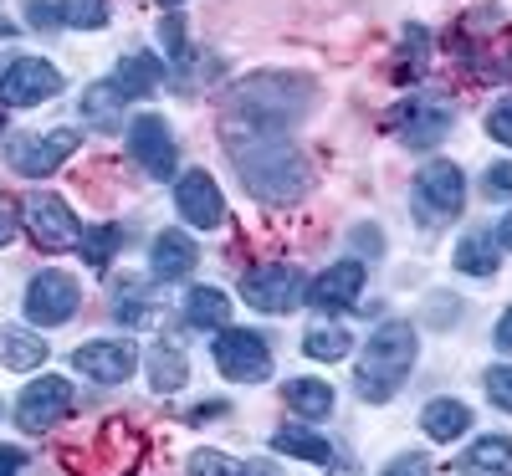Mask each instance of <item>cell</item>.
<instances>
[{"mask_svg":"<svg viewBox=\"0 0 512 476\" xmlns=\"http://www.w3.org/2000/svg\"><path fill=\"white\" fill-rule=\"evenodd\" d=\"M221 139L236 159L241 185L262 205H297L313 190V169H308L303 149L287 144V134H256V128L221 123Z\"/></svg>","mask_w":512,"mask_h":476,"instance_id":"1","label":"cell"},{"mask_svg":"<svg viewBox=\"0 0 512 476\" xmlns=\"http://www.w3.org/2000/svg\"><path fill=\"white\" fill-rule=\"evenodd\" d=\"M313 108V88L303 77H282V72H256L226 93V118L236 128H256V134H287L292 123H303Z\"/></svg>","mask_w":512,"mask_h":476,"instance_id":"2","label":"cell"},{"mask_svg":"<svg viewBox=\"0 0 512 476\" xmlns=\"http://www.w3.org/2000/svg\"><path fill=\"white\" fill-rule=\"evenodd\" d=\"M415 354H420V338L410 323H379L354 364V389L369 405H390L415 369Z\"/></svg>","mask_w":512,"mask_h":476,"instance_id":"3","label":"cell"},{"mask_svg":"<svg viewBox=\"0 0 512 476\" xmlns=\"http://www.w3.org/2000/svg\"><path fill=\"white\" fill-rule=\"evenodd\" d=\"M303 297H308V277L292 262H267L241 277V302L256 313H292Z\"/></svg>","mask_w":512,"mask_h":476,"instance_id":"4","label":"cell"},{"mask_svg":"<svg viewBox=\"0 0 512 476\" xmlns=\"http://www.w3.org/2000/svg\"><path fill=\"white\" fill-rule=\"evenodd\" d=\"M21 226L31 231V241L41 251H67V246L82 241V221L72 215V205L62 195H52V190H36V195L21 200Z\"/></svg>","mask_w":512,"mask_h":476,"instance_id":"5","label":"cell"},{"mask_svg":"<svg viewBox=\"0 0 512 476\" xmlns=\"http://www.w3.org/2000/svg\"><path fill=\"white\" fill-rule=\"evenodd\" d=\"M77 144H82L77 128H52V134H21V139L6 144V159H11L16 175H26V180H47V175H57V169L77 154Z\"/></svg>","mask_w":512,"mask_h":476,"instance_id":"6","label":"cell"},{"mask_svg":"<svg viewBox=\"0 0 512 476\" xmlns=\"http://www.w3.org/2000/svg\"><path fill=\"white\" fill-rule=\"evenodd\" d=\"M210 354H216V369L231 384H262V379H272V349H267V338L251 333V328H221Z\"/></svg>","mask_w":512,"mask_h":476,"instance_id":"7","label":"cell"},{"mask_svg":"<svg viewBox=\"0 0 512 476\" xmlns=\"http://www.w3.org/2000/svg\"><path fill=\"white\" fill-rule=\"evenodd\" d=\"M77 405L72 384L62 374H41L36 384H26V395L16 400V425L26 430V436H41V430H52L57 420H67Z\"/></svg>","mask_w":512,"mask_h":476,"instance_id":"8","label":"cell"},{"mask_svg":"<svg viewBox=\"0 0 512 476\" xmlns=\"http://www.w3.org/2000/svg\"><path fill=\"white\" fill-rule=\"evenodd\" d=\"M77 308H82V287H77V277H67V272H57V267L31 277V287H26V318H31V323H41V328H62Z\"/></svg>","mask_w":512,"mask_h":476,"instance_id":"9","label":"cell"},{"mask_svg":"<svg viewBox=\"0 0 512 476\" xmlns=\"http://www.w3.org/2000/svg\"><path fill=\"white\" fill-rule=\"evenodd\" d=\"M62 93V72L41 57H16L6 72H0V103L6 108H36Z\"/></svg>","mask_w":512,"mask_h":476,"instance_id":"10","label":"cell"},{"mask_svg":"<svg viewBox=\"0 0 512 476\" xmlns=\"http://www.w3.org/2000/svg\"><path fill=\"white\" fill-rule=\"evenodd\" d=\"M415 200L431 221H451V215H461V205H466V175L451 159H431L415 175Z\"/></svg>","mask_w":512,"mask_h":476,"instance_id":"11","label":"cell"},{"mask_svg":"<svg viewBox=\"0 0 512 476\" xmlns=\"http://www.w3.org/2000/svg\"><path fill=\"white\" fill-rule=\"evenodd\" d=\"M390 128L410 149H436L451 134V103H441V98H410L405 108L390 113Z\"/></svg>","mask_w":512,"mask_h":476,"instance_id":"12","label":"cell"},{"mask_svg":"<svg viewBox=\"0 0 512 476\" xmlns=\"http://www.w3.org/2000/svg\"><path fill=\"white\" fill-rule=\"evenodd\" d=\"M175 205H180V221L195 226V231H216L226 221V200H221V185L205 175V169H185L180 185H175Z\"/></svg>","mask_w":512,"mask_h":476,"instance_id":"13","label":"cell"},{"mask_svg":"<svg viewBox=\"0 0 512 476\" xmlns=\"http://www.w3.org/2000/svg\"><path fill=\"white\" fill-rule=\"evenodd\" d=\"M72 364L88 374L93 384H123L128 374L139 369V349L128 338H93L72 354Z\"/></svg>","mask_w":512,"mask_h":476,"instance_id":"14","label":"cell"},{"mask_svg":"<svg viewBox=\"0 0 512 476\" xmlns=\"http://www.w3.org/2000/svg\"><path fill=\"white\" fill-rule=\"evenodd\" d=\"M128 149H134V159L154 180L175 175V134H169V123L159 113H139L134 123H128Z\"/></svg>","mask_w":512,"mask_h":476,"instance_id":"15","label":"cell"},{"mask_svg":"<svg viewBox=\"0 0 512 476\" xmlns=\"http://www.w3.org/2000/svg\"><path fill=\"white\" fill-rule=\"evenodd\" d=\"M364 292V267L359 262H333L323 267L313 282H308V302L323 313V318H338V313H349L354 302Z\"/></svg>","mask_w":512,"mask_h":476,"instance_id":"16","label":"cell"},{"mask_svg":"<svg viewBox=\"0 0 512 476\" xmlns=\"http://www.w3.org/2000/svg\"><path fill=\"white\" fill-rule=\"evenodd\" d=\"M200 262V246L185 236V231H159L154 236V251H149V267L159 282H185Z\"/></svg>","mask_w":512,"mask_h":476,"instance_id":"17","label":"cell"},{"mask_svg":"<svg viewBox=\"0 0 512 476\" xmlns=\"http://www.w3.org/2000/svg\"><path fill=\"white\" fill-rule=\"evenodd\" d=\"M47 359H52V349H47V338H41V333H31L21 323L0 328V364H6V369L26 374V369H41Z\"/></svg>","mask_w":512,"mask_h":476,"instance_id":"18","label":"cell"},{"mask_svg":"<svg viewBox=\"0 0 512 476\" xmlns=\"http://www.w3.org/2000/svg\"><path fill=\"white\" fill-rule=\"evenodd\" d=\"M159 82H164V67H159V57H149V52H128V57L118 62V72H113V88L123 93V103L149 98Z\"/></svg>","mask_w":512,"mask_h":476,"instance_id":"19","label":"cell"},{"mask_svg":"<svg viewBox=\"0 0 512 476\" xmlns=\"http://www.w3.org/2000/svg\"><path fill=\"white\" fill-rule=\"evenodd\" d=\"M272 451L277 456H297V461H313V466H333L338 461V451L318 436V430H308V425H282L272 436Z\"/></svg>","mask_w":512,"mask_h":476,"instance_id":"20","label":"cell"},{"mask_svg":"<svg viewBox=\"0 0 512 476\" xmlns=\"http://www.w3.org/2000/svg\"><path fill=\"white\" fill-rule=\"evenodd\" d=\"M466 476H512V436H482L461 456Z\"/></svg>","mask_w":512,"mask_h":476,"instance_id":"21","label":"cell"},{"mask_svg":"<svg viewBox=\"0 0 512 476\" xmlns=\"http://www.w3.org/2000/svg\"><path fill=\"white\" fill-rule=\"evenodd\" d=\"M425 425V436L431 441H461L466 430H472V405H461V400H431L420 415Z\"/></svg>","mask_w":512,"mask_h":476,"instance_id":"22","label":"cell"},{"mask_svg":"<svg viewBox=\"0 0 512 476\" xmlns=\"http://www.w3.org/2000/svg\"><path fill=\"white\" fill-rule=\"evenodd\" d=\"M185 323L200 328V333H221V328L231 323V302H226V292H216V287H195V292L185 297Z\"/></svg>","mask_w":512,"mask_h":476,"instance_id":"23","label":"cell"},{"mask_svg":"<svg viewBox=\"0 0 512 476\" xmlns=\"http://www.w3.org/2000/svg\"><path fill=\"white\" fill-rule=\"evenodd\" d=\"M456 272H466V277H497V267H502V251L492 246V236H482V231H472V236H461L456 241Z\"/></svg>","mask_w":512,"mask_h":476,"instance_id":"24","label":"cell"},{"mask_svg":"<svg viewBox=\"0 0 512 476\" xmlns=\"http://www.w3.org/2000/svg\"><path fill=\"white\" fill-rule=\"evenodd\" d=\"M282 400L303 420H328L333 415V389L323 379H287L282 384Z\"/></svg>","mask_w":512,"mask_h":476,"instance_id":"25","label":"cell"},{"mask_svg":"<svg viewBox=\"0 0 512 476\" xmlns=\"http://www.w3.org/2000/svg\"><path fill=\"white\" fill-rule=\"evenodd\" d=\"M185 379H190L185 354L175 349V343H159V349L149 354V384H154V395H175V389H185Z\"/></svg>","mask_w":512,"mask_h":476,"instance_id":"26","label":"cell"},{"mask_svg":"<svg viewBox=\"0 0 512 476\" xmlns=\"http://www.w3.org/2000/svg\"><path fill=\"white\" fill-rule=\"evenodd\" d=\"M425 52H431V31L410 26L405 41H400V57H395V82H400V88H410V82L425 77Z\"/></svg>","mask_w":512,"mask_h":476,"instance_id":"27","label":"cell"},{"mask_svg":"<svg viewBox=\"0 0 512 476\" xmlns=\"http://www.w3.org/2000/svg\"><path fill=\"white\" fill-rule=\"evenodd\" d=\"M303 354L318 359V364H338L349 354V333L338 328V323H323V328H308L303 333Z\"/></svg>","mask_w":512,"mask_h":476,"instance_id":"28","label":"cell"},{"mask_svg":"<svg viewBox=\"0 0 512 476\" xmlns=\"http://www.w3.org/2000/svg\"><path fill=\"white\" fill-rule=\"evenodd\" d=\"M82 256H88V267L93 272H108V262H113V251L123 246V231L118 226H93V231H82Z\"/></svg>","mask_w":512,"mask_h":476,"instance_id":"29","label":"cell"},{"mask_svg":"<svg viewBox=\"0 0 512 476\" xmlns=\"http://www.w3.org/2000/svg\"><path fill=\"white\" fill-rule=\"evenodd\" d=\"M123 108H128V103H123V93L113 88V77H108V82H93V88L82 93V113L98 118V123H113Z\"/></svg>","mask_w":512,"mask_h":476,"instance_id":"30","label":"cell"},{"mask_svg":"<svg viewBox=\"0 0 512 476\" xmlns=\"http://www.w3.org/2000/svg\"><path fill=\"white\" fill-rule=\"evenodd\" d=\"M62 21L67 26H82V31H98L108 26V0H62Z\"/></svg>","mask_w":512,"mask_h":476,"instance_id":"31","label":"cell"},{"mask_svg":"<svg viewBox=\"0 0 512 476\" xmlns=\"http://www.w3.org/2000/svg\"><path fill=\"white\" fill-rule=\"evenodd\" d=\"M190 476H251L236 456H226V451H195L190 456Z\"/></svg>","mask_w":512,"mask_h":476,"instance_id":"32","label":"cell"},{"mask_svg":"<svg viewBox=\"0 0 512 476\" xmlns=\"http://www.w3.org/2000/svg\"><path fill=\"white\" fill-rule=\"evenodd\" d=\"M487 400L497 405V410H507L512 415V364H497V369H487Z\"/></svg>","mask_w":512,"mask_h":476,"instance_id":"33","label":"cell"},{"mask_svg":"<svg viewBox=\"0 0 512 476\" xmlns=\"http://www.w3.org/2000/svg\"><path fill=\"white\" fill-rule=\"evenodd\" d=\"M487 139H497V144L512 149V98H502V103L487 113Z\"/></svg>","mask_w":512,"mask_h":476,"instance_id":"34","label":"cell"},{"mask_svg":"<svg viewBox=\"0 0 512 476\" xmlns=\"http://www.w3.org/2000/svg\"><path fill=\"white\" fill-rule=\"evenodd\" d=\"M425 471H431V456H425V451H405V456H395L390 466H384L379 476H425Z\"/></svg>","mask_w":512,"mask_h":476,"instance_id":"35","label":"cell"},{"mask_svg":"<svg viewBox=\"0 0 512 476\" xmlns=\"http://www.w3.org/2000/svg\"><path fill=\"white\" fill-rule=\"evenodd\" d=\"M159 36H164V52L175 57V62H185L190 57V47H185V26H180V16H164V26H159Z\"/></svg>","mask_w":512,"mask_h":476,"instance_id":"36","label":"cell"},{"mask_svg":"<svg viewBox=\"0 0 512 476\" xmlns=\"http://www.w3.org/2000/svg\"><path fill=\"white\" fill-rule=\"evenodd\" d=\"M482 190H487V195H497V200H502V195H512V164H492L487 175H482Z\"/></svg>","mask_w":512,"mask_h":476,"instance_id":"37","label":"cell"},{"mask_svg":"<svg viewBox=\"0 0 512 476\" xmlns=\"http://www.w3.org/2000/svg\"><path fill=\"white\" fill-rule=\"evenodd\" d=\"M26 21H31L36 31H52V26L62 21V11H57V6H41V0H31V6H26Z\"/></svg>","mask_w":512,"mask_h":476,"instance_id":"38","label":"cell"},{"mask_svg":"<svg viewBox=\"0 0 512 476\" xmlns=\"http://www.w3.org/2000/svg\"><path fill=\"white\" fill-rule=\"evenodd\" d=\"M492 338H497V349H502V354H512V308L497 318V333H492Z\"/></svg>","mask_w":512,"mask_h":476,"instance_id":"39","label":"cell"},{"mask_svg":"<svg viewBox=\"0 0 512 476\" xmlns=\"http://www.w3.org/2000/svg\"><path fill=\"white\" fill-rule=\"evenodd\" d=\"M354 241H359V251H369V256H379V251H384V246H379V231H374V226H359V231H354Z\"/></svg>","mask_w":512,"mask_h":476,"instance_id":"40","label":"cell"},{"mask_svg":"<svg viewBox=\"0 0 512 476\" xmlns=\"http://www.w3.org/2000/svg\"><path fill=\"white\" fill-rule=\"evenodd\" d=\"M21 471V451L16 446H0V476H16Z\"/></svg>","mask_w":512,"mask_h":476,"instance_id":"41","label":"cell"},{"mask_svg":"<svg viewBox=\"0 0 512 476\" xmlns=\"http://www.w3.org/2000/svg\"><path fill=\"white\" fill-rule=\"evenodd\" d=\"M11 236H16V210L0 205V246H11Z\"/></svg>","mask_w":512,"mask_h":476,"instance_id":"42","label":"cell"},{"mask_svg":"<svg viewBox=\"0 0 512 476\" xmlns=\"http://www.w3.org/2000/svg\"><path fill=\"white\" fill-rule=\"evenodd\" d=\"M497 241H502V246L512 251V210H507V221H502V231H497Z\"/></svg>","mask_w":512,"mask_h":476,"instance_id":"43","label":"cell"},{"mask_svg":"<svg viewBox=\"0 0 512 476\" xmlns=\"http://www.w3.org/2000/svg\"><path fill=\"white\" fill-rule=\"evenodd\" d=\"M246 471H251V476H282L277 466H246Z\"/></svg>","mask_w":512,"mask_h":476,"instance_id":"44","label":"cell"},{"mask_svg":"<svg viewBox=\"0 0 512 476\" xmlns=\"http://www.w3.org/2000/svg\"><path fill=\"white\" fill-rule=\"evenodd\" d=\"M11 36H16V26H11L6 16H0V41H11Z\"/></svg>","mask_w":512,"mask_h":476,"instance_id":"45","label":"cell"},{"mask_svg":"<svg viewBox=\"0 0 512 476\" xmlns=\"http://www.w3.org/2000/svg\"><path fill=\"white\" fill-rule=\"evenodd\" d=\"M159 6H169V11H175V6H185V0H159Z\"/></svg>","mask_w":512,"mask_h":476,"instance_id":"46","label":"cell"}]
</instances>
